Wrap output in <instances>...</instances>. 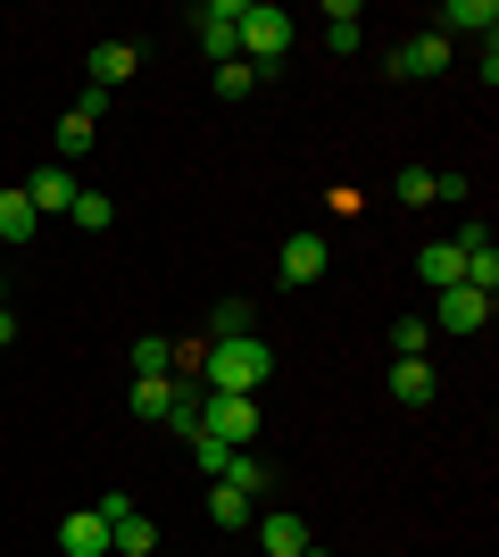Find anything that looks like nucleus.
<instances>
[{
	"label": "nucleus",
	"mask_w": 499,
	"mask_h": 557,
	"mask_svg": "<svg viewBox=\"0 0 499 557\" xmlns=\"http://www.w3.org/2000/svg\"><path fill=\"white\" fill-rule=\"evenodd\" d=\"M284 50H291V17L275 0H241V67H259V84H266L284 67Z\"/></svg>",
	"instance_id": "nucleus-2"
},
{
	"label": "nucleus",
	"mask_w": 499,
	"mask_h": 557,
	"mask_svg": "<svg viewBox=\"0 0 499 557\" xmlns=\"http://www.w3.org/2000/svg\"><path fill=\"white\" fill-rule=\"evenodd\" d=\"M67 216H75V225H84V233H109V225H117V200H109V191H84V184H75Z\"/></svg>",
	"instance_id": "nucleus-20"
},
{
	"label": "nucleus",
	"mask_w": 499,
	"mask_h": 557,
	"mask_svg": "<svg viewBox=\"0 0 499 557\" xmlns=\"http://www.w3.org/2000/svg\"><path fill=\"white\" fill-rule=\"evenodd\" d=\"M9 342H17V317H9V308H0V349H9Z\"/></svg>",
	"instance_id": "nucleus-29"
},
{
	"label": "nucleus",
	"mask_w": 499,
	"mask_h": 557,
	"mask_svg": "<svg viewBox=\"0 0 499 557\" xmlns=\"http://www.w3.org/2000/svg\"><path fill=\"white\" fill-rule=\"evenodd\" d=\"M216 92H225V100H250V92H259V67H241V59H234V67H216Z\"/></svg>",
	"instance_id": "nucleus-28"
},
{
	"label": "nucleus",
	"mask_w": 499,
	"mask_h": 557,
	"mask_svg": "<svg viewBox=\"0 0 499 557\" xmlns=\"http://www.w3.org/2000/svg\"><path fill=\"white\" fill-rule=\"evenodd\" d=\"M391 191H400L408 209H425V200H433V175H425V166H400V175H391Z\"/></svg>",
	"instance_id": "nucleus-27"
},
{
	"label": "nucleus",
	"mask_w": 499,
	"mask_h": 557,
	"mask_svg": "<svg viewBox=\"0 0 499 557\" xmlns=\"http://www.w3.org/2000/svg\"><path fill=\"white\" fill-rule=\"evenodd\" d=\"M275 374V349L259 342V333H234V342H209V358H200V383L209 392H241L259 399V383Z\"/></svg>",
	"instance_id": "nucleus-1"
},
{
	"label": "nucleus",
	"mask_w": 499,
	"mask_h": 557,
	"mask_svg": "<svg viewBox=\"0 0 499 557\" xmlns=\"http://www.w3.org/2000/svg\"><path fill=\"white\" fill-rule=\"evenodd\" d=\"M200 433H216V442H234V449H250V442H259V399L209 392V399H200Z\"/></svg>",
	"instance_id": "nucleus-3"
},
{
	"label": "nucleus",
	"mask_w": 499,
	"mask_h": 557,
	"mask_svg": "<svg viewBox=\"0 0 499 557\" xmlns=\"http://www.w3.org/2000/svg\"><path fill=\"white\" fill-rule=\"evenodd\" d=\"M216 483H234V491H250V499H259V491H275V466H266L259 449H234V466H225Z\"/></svg>",
	"instance_id": "nucleus-17"
},
{
	"label": "nucleus",
	"mask_w": 499,
	"mask_h": 557,
	"mask_svg": "<svg viewBox=\"0 0 499 557\" xmlns=\"http://www.w3.org/2000/svg\"><path fill=\"white\" fill-rule=\"evenodd\" d=\"M0 308H9V275H0Z\"/></svg>",
	"instance_id": "nucleus-30"
},
{
	"label": "nucleus",
	"mask_w": 499,
	"mask_h": 557,
	"mask_svg": "<svg viewBox=\"0 0 499 557\" xmlns=\"http://www.w3.org/2000/svg\"><path fill=\"white\" fill-rule=\"evenodd\" d=\"M59 549H67V557H109V516H100V508H75L67 524H59Z\"/></svg>",
	"instance_id": "nucleus-9"
},
{
	"label": "nucleus",
	"mask_w": 499,
	"mask_h": 557,
	"mask_svg": "<svg viewBox=\"0 0 499 557\" xmlns=\"http://www.w3.org/2000/svg\"><path fill=\"white\" fill-rule=\"evenodd\" d=\"M134 374H175V342L142 333V342H134Z\"/></svg>",
	"instance_id": "nucleus-25"
},
{
	"label": "nucleus",
	"mask_w": 499,
	"mask_h": 557,
	"mask_svg": "<svg viewBox=\"0 0 499 557\" xmlns=\"http://www.w3.org/2000/svg\"><path fill=\"white\" fill-rule=\"evenodd\" d=\"M259 549L266 557H300V549H309V524H300L291 508H266L259 516Z\"/></svg>",
	"instance_id": "nucleus-10"
},
{
	"label": "nucleus",
	"mask_w": 499,
	"mask_h": 557,
	"mask_svg": "<svg viewBox=\"0 0 499 557\" xmlns=\"http://www.w3.org/2000/svg\"><path fill=\"white\" fill-rule=\"evenodd\" d=\"M300 557H325V549H316V541H309V549H300Z\"/></svg>",
	"instance_id": "nucleus-31"
},
{
	"label": "nucleus",
	"mask_w": 499,
	"mask_h": 557,
	"mask_svg": "<svg viewBox=\"0 0 499 557\" xmlns=\"http://www.w3.org/2000/svg\"><path fill=\"white\" fill-rule=\"evenodd\" d=\"M166 408H175V374H134V417L166 424Z\"/></svg>",
	"instance_id": "nucleus-16"
},
{
	"label": "nucleus",
	"mask_w": 499,
	"mask_h": 557,
	"mask_svg": "<svg viewBox=\"0 0 499 557\" xmlns=\"http://www.w3.org/2000/svg\"><path fill=\"white\" fill-rule=\"evenodd\" d=\"M92 134H100V125H92V116H59V166H67V159H92Z\"/></svg>",
	"instance_id": "nucleus-23"
},
{
	"label": "nucleus",
	"mask_w": 499,
	"mask_h": 557,
	"mask_svg": "<svg viewBox=\"0 0 499 557\" xmlns=\"http://www.w3.org/2000/svg\"><path fill=\"white\" fill-rule=\"evenodd\" d=\"M191 25H200V50H209L216 67L241 59V0H209V9H191Z\"/></svg>",
	"instance_id": "nucleus-4"
},
{
	"label": "nucleus",
	"mask_w": 499,
	"mask_h": 557,
	"mask_svg": "<svg viewBox=\"0 0 499 557\" xmlns=\"http://www.w3.org/2000/svg\"><path fill=\"white\" fill-rule=\"evenodd\" d=\"M433 349V325L425 317H400V325H391V358H425Z\"/></svg>",
	"instance_id": "nucleus-24"
},
{
	"label": "nucleus",
	"mask_w": 499,
	"mask_h": 557,
	"mask_svg": "<svg viewBox=\"0 0 499 557\" xmlns=\"http://www.w3.org/2000/svg\"><path fill=\"white\" fill-rule=\"evenodd\" d=\"M391 399H400V408H425L433 399V358H391Z\"/></svg>",
	"instance_id": "nucleus-13"
},
{
	"label": "nucleus",
	"mask_w": 499,
	"mask_h": 557,
	"mask_svg": "<svg viewBox=\"0 0 499 557\" xmlns=\"http://www.w3.org/2000/svg\"><path fill=\"white\" fill-rule=\"evenodd\" d=\"M34 225H42L34 200H25V191H0V242H34Z\"/></svg>",
	"instance_id": "nucleus-21"
},
{
	"label": "nucleus",
	"mask_w": 499,
	"mask_h": 557,
	"mask_svg": "<svg viewBox=\"0 0 499 557\" xmlns=\"http://www.w3.org/2000/svg\"><path fill=\"white\" fill-rule=\"evenodd\" d=\"M191 458L209 466V483H216V474H225V466H234V442H216V433H191Z\"/></svg>",
	"instance_id": "nucleus-26"
},
{
	"label": "nucleus",
	"mask_w": 499,
	"mask_h": 557,
	"mask_svg": "<svg viewBox=\"0 0 499 557\" xmlns=\"http://www.w3.org/2000/svg\"><path fill=\"white\" fill-rule=\"evenodd\" d=\"M441 67H450V42H441L433 25H425V34H408V42L391 50V75H441Z\"/></svg>",
	"instance_id": "nucleus-8"
},
{
	"label": "nucleus",
	"mask_w": 499,
	"mask_h": 557,
	"mask_svg": "<svg viewBox=\"0 0 499 557\" xmlns=\"http://www.w3.org/2000/svg\"><path fill=\"white\" fill-rule=\"evenodd\" d=\"M416 275H425L433 292H450V283H466V250H458V242H425V258H416Z\"/></svg>",
	"instance_id": "nucleus-12"
},
{
	"label": "nucleus",
	"mask_w": 499,
	"mask_h": 557,
	"mask_svg": "<svg viewBox=\"0 0 499 557\" xmlns=\"http://www.w3.org/2000/svg\"><path fill=\"white\" fill-rule=\"evenodd\" d=\"M358 34H366V25H358V9H350V0H325V50H333V59H350V50H358Z\"/></svg>",
	"instance_id": "nucleus-18"
},
{
	"label": "nucleus",
	"mask_w": 499,
	"mask_h": 557,
	"mask_svg": "<svg viewBox=\"0 0 499 557\" xmlns=\"http://www.w3.org/2000/svg\"><path fill=\"white\" fill-rule=\"evenodd\" d=\"M325 267H333V250H325V233H316V225L284 233V283H316Z\"/></svg>",
	"instance_id": "nucleus-6"
},
{
	"label": "nucleus",
	"mask_w": 499,
	"mask_h": 557,
	"mask_svg": "<svg viewBox=\"0 0 499 557\" xmlns=\"http://www.w3.org/2000/svg\"><path fill=\"white\" fill-rule=\"evenodd\" d=\"M491 292H475V283H450V292H441V300H433V317L425 325H441V333H483L491 325Z\"/></svg>",
	"instance_id": "nucleus-5"
},
{
	"label": "nucleus",
	"mask_w": 499,
	"mask_h": 557,
	"mask_svg": "<svg viewBox=\"0 0 499 557\" xmlns=\"http://www.w3.org/2000/svg\"><path fill=\"white\" fill-rule=\"evenodd\" d=\"M109 557H159V533H150V516H142V508L109 516Z\"/></svg>",
	"instance_id": "nucleus-11"
},
{
	"label": "nucleus",
	"mask_w": 499,
	"mask_h": 557,
	"mask_svg": "<svg viewBox=\"0 0 499 557\" xmlns=\"http://www.w3.org/2000/svg\"><path fill=\"white\" fill-rule=\"evenodd\" d=\"M25 200H34V216H50V209H67V200H75V175H67V166H59V159H50L42 175H34V184H25Z\"/></svg>",
	"instance_id": "nucleus-14"
},
{
	"label": "nucleus",
	"mask_w": 499,
	"mask_h": 557,
	"mask_svg": "<svg viewBox=\"0 0 499 557\" xmlns=\"http://www.w3.org/2000/svg\"><path fill=\"white\" fill-rule=\"evenodd\" d=\"M234 333H259V308H250V300H216L209 342H234Z\"/></svg>",
	"instance_id": "nucleus-22"
},
{
	"label": "nucleus",
	"mask_w": 499,
	"mask_h": 557,
	"mask_svg": "<svg viewBox=\"0 0 499 557\" xmlns=\"http://www.w3.org/2000/svg\"><path fill=\"white\" fill-rule=\"evenodd\" d=\"M125 75H134V42H92V84L100 92H117Z\"/></svg>",
	"instance_id": "nucleus-19"
},
{
	"label": "nucleus",
	"mask_w": 499,
	"mask_h": 557,
	"mask_svg": "<svg viewBox=\"0 0 499 557\" xmlns=\"http://www.w3.org/2000/svg\"><path fill=\"white\" fill-rule=\"evenodd\" d=\"M491 25H499L491 0H441V9H433V34H441V42H458V34H483V42H491Z\"/></svg>",
	"instance_id": "nucleus-7"
},
{
	"label": "nucleus",
	"mask_w": 499,
	"mask_h": 557,
	"mask_svg": "<svg viewBox=\"0 0 499 557\" xmlns=\"http://www.w3.org/2000/svg\"><path fill=\"white\" fill-rule=\"evenodd\" d=\"M250 508H259L250 491H234V483H209V524H216V533H241V524H250Z\"/></svg>",
	"instance_id": "nucleus-15"
}]
</instances>
